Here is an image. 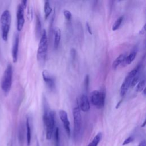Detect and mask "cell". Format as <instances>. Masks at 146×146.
<instances>
[{
	"mask_svg": "<svg viewBox=\"0 0 146 146\" xmlns=\"http://www.w3.org/2000/svg\"><path fill=\"white\" fill-rule=\"evenodd\" d=\"M59 115L60 119L63 124L64 128L66 130V132L68 136H70L71 130H70V124L68 119V116L67 112L64 110H60L59 112Z\"/></svg>",
	"mask_w": 146,
	"mask_h": 146,
	"instance_id": "obj_10",
	"label": "cell"
},
{
	"mask_svg": "<svg viewBox=\"0 0 146 146\" xmlns=\"http://www.w3.org/2000/svg\"><path fill=\"white\" fill-rule=\"evenodd\" d=\"M145 31V25H144V26L143 27L141 30L139 31V34H144Z\"/></svg>",
	"mask_w": 146,
	"mask_h": 146,
	"instance_id": "obj_30",
	"label": "cell"
},
{
	"mask_svg": "<svg viewBox=\"0 0 146 146\" xmlns=\"http://www.w3.org/2000/svg\"><path fill=\"white\" fill-rule=\"evenodd\" d=\"M145 80H141L140 81H139V82L137 84V86L136 87V91L137 92H141L143 91V90L145 88Z\"/></svg>",
	"mask_w": 146,
	"mask_h": 146,
	"instance_id": "obj_21",
	"label": "cell"
},
{
	"mask_svg": "<svg viewBox=\"0 0 146 146\" xmlns=\"http://www.w3.org/2000/svg\"><path fill=\"white\" fill-rule=\"evenodd\" d=\"M24 23V8L19 3L17 6V29L18 31H21L22 30Z\"/></svg>",
	"mask_w": 146,
	"mask_h": 146,
	"instance_id": "obj_8",
	"label": "cell"
},
{
	"mask_svg": "<svg viewBox=\"0 0 146 146\" xmlns=\"http://www.w3.org/2000/svg\"><path fill=\"white\" fill-rule=\"evenodd\" d=\"M26 140H27V144L28 146L30 144L31 141V128L30 125L29 119L27 118L26 122Z\"/></svg>",
	"mask_w": 146,
	"mask_h": 146,
	"instance_id": "obj_17",
	"label": "cell"
},
{
	"mask_svg": "<svg viewBox=\"0 0 146 146\" xmlns=\"http://www.w3.org/2000/svg\"><path fill=\"white\" fill-rule=\"evenodd\" d=\"M139 75H136L131 80V85H130V87H135L137 84V83L139 82Z\"/></svg>",
	"mask_w": 146,
	"mask_h": 146,
	"instance_id": "obj_23",
	"label": "cell"
},
{
	"mask_svg": "<svg viewBox=\"0 0 146 146\" xmlns=\"http://www.w3.org/2000/svg\"><path fill=\"white\" fill-rule=\"evenodd\" d=\"M27 1H26V0H24V1H21V5L22 6V7L24 8V9L26 7V6H27Z\"/></svg>",
	"mask_w": 146,
	"mask_h": 146,
	"instance_id": "obj_29",
	"label": "cell"
},
{
	"mask_svg": "<svg viewBox=\"0 0 146 146\" xmlns=\"http://www.w3.org/2000/svg\"><path fill=\"white\" fill-rule=\"evenodd\" d=\"M43 120L46 131V139L47 140H50L52 137L54 129L55 115L53 111H49L46 107L44 110Z\"/></svg>",
	"mask_w": 146,
	"mask_h": 146,
	"instance_id": "obj_1",
	"label": "cell"
},
{
	"mask_svg": "<svg viewBox=\"0 0 146 146\" xmlns=\"http://www.w3.org/2000/svg\"><path fill=\"white\" fill-rule=\"evenodd\" d=\"M136 50H133L130 54L126 56L123 62L122 63V66H125L127 65L130 64L135 59L136 56Z\"/></svg>",
	"mask_w": 146,
	"mask_h": 146,
	"instance_id": "obj_13",
	"label": "cell"
},
{
	"mask_svg": "<svg viewBox=\"0 0 146 146\" xmlns=\"http://www.w3.org/2000/svg\"><path fill=\"white\" fill-rule=\"evenodd\" d=\"M47 48L48 38L46 31L45 29H43L42 31L37 51V59L40 64H43L45 62L47 52Z\"/></svg>",
	"mask_w": 146,
	"mask_h": 146,
	"instance_id": "obj_3",
	"label": "cell"
},
{
	"mask_svg": "<svg viewBox=\"0 0 146 146\" xmlns=\"http://www.w3.org/2000/svg\"><path fill=\"white\" fill-rule=\"evenodd\" d=\"M86 27H87V31H88V33H90V34H92V30H91V26H90L89 23L87 22L86 23Z\"/></svg>",
	"mask_w": 146,
	"mask_h": 146,
	"instance_id": "obj_28",
	"label": "cell"
},
{
	"mask_svg": "<svg viewBox=\"0 0 146 146\" xmlns=\"http://www.w3.org/2000/svg\"><path fill=\"white\" fill-rule=\"evenodd\" d=\"M74 123V136H78L82 128V116L80 110L78 107H75L72 111Z\"/></svg>",
	"mask_w": 146,
	"mask_h": 146,
	"instance_id": "obj_7",
	"label": "cell"
},
{
	"mask_svg": "<svg viewBox=\"0 0 146 146\" xmlns=\"http://www.w3.org/2000/svg\"><path fill=\"white\" fill-rule=\"evenodd\" d=\"M106 94L104 91L94 90L90 94V100L92 104L98 108L103 107L105 102Z\"/></svg>",
	"mask_w": 146,
	"mask_h": 146,
	"instance_id": "obj_6",
	"label": "cell"
},
{
	"mask_svg": "<svg viewBox=\"0 0 146 146\" xmlns=\"http://www.w3.org/2000/svg\"><path fill=\"white\" fill-rule=\"evenodd\" d=\"M138 146H145V141L143 140L142 141H141Z\"/></svg>",
	"mask_w": 146,
	"mask_h": 146,
	"instance_id": "obj_31",
	"label": "cell"
},
{
	"mask_svg": "<svg viewBox=\"0 0 146 146\" xmlns=\"http://www.w3.org/2000/svg\"><path fill=\"white\" fill-rule=\"evenodd\" d=\"M11 17L9 10H5L1 14L0 17L1 37L5 42L7 41L10 29Z\"/></svg>",
	"mask_w": 146,
	"mask_h": 146,
	"instance_id": "obj_2",
	"label": "cell"
},
{
	"mask_svg": "<svg viewBox=\"0 0 146 146\" xmlns=\"http://www.w3.org/2000/svg\"><path fill=\"white\" fill-rule=\"evenodd\" d=\"M44 17L45 19H47L50 14L52 12V8L50 6V3L48 1H45L44 5Z\"/></svg>",
	"mask_w": 146,
	"mask_h": 146,
	"instance_id": "obj_19",
	"label": "cell"
},
{
	"mask_svg": "<svg viewBox=\"0 0 146 146\" xmlns=\"http://www.w3.org/2000/svg\"><path fill=\"white\" fill-rule=\"evenodd\" d=\"M42 76L47 87L50 90L53 91L55 88V83L54 79L51 75L50 72L47 70H44L42 71Z\"/></svg>",
	"mask_w": 146,
	"mask_h": 146,
	"instance_id": "obj_9",
	"label": "cell"
},
{
	"mask_svg": "<svg viewBox=\"0 0 146 146\" xmlns=\"http://www.w3.org/2000/svg\"><path fill=\"white\" fill-rule=\"evenodd\" d=\"M19 35L16 34L14 36L13 46L11 48V56L13 63H16L18 60V47H19Z\"/></svg>",
	"mask_w": 146,
	"mask_h": 146,
	"instance_id": "obj_11",
	"label": "cell"
},
{
	"mask_svg": "<svg viewBox=\"0 0 146 146\" xmlns=\"http://www.w3.org/2000/svg\"><path fill=\"white\" fill-rule=\"evenodd\" d=\"M70 54H71V56L72 59L73 60H74L75 58V57H76V52L74 48L71 49Z\"/></svg>",
	"mask_w": 146,
	"mask_h": 146,
	"instance_id": "obj_27",
	"label": "cell"
},
{
	"mask_svg": "<svg viewBox=\"0 0 146 146\" xmlns=\"http://www.w3.org/2000/svg\"><path fill=\"white\" fill-rule=\"evenodd\" d=\"M143 91V94H144V95H145V91H146L145 88H144Z\"/></svg>",
	"mask_w": 146,
	"mask_h": 146,
	"instance_id": "obj_34",
	"label": "cell"
},
{
	"mask_svg": "<svg viewBox=\"0 0 146 146\" xmlns=\"http://www.w3.org/2000/svg\"><path fill=\"white\" fill-rule=\"evenodd\" d=\"M80 110L83 112H88L90 109V104L88 98L86 94H83L79 98V107Z\"/></svg>",
	"mask_w": 146,
	"mask_h": 146,
	"instance_id": "obj_12",
	"label": "cell"
},
{
	"mask_svg": "<svg viewBox=\"0 0 146 146\" xmlns=\"http://www.w3.org/2000/svg\"><path fill=\"white\" fill-rule=\"evenodd\" d=\"M57 146H58V145H57Z\"/></svg>",
	"mask_w": 146,
	"mask_h": 146,
	"instance_id": "obj_35",
	"label": "cell"
},
{
	"mask_svg": "<svg viewBox=\"0 0 146 146\" xmlns=\"http://www.w3.org/2000/svg\"><path fill=\"white\" fill-rule=\"evenodd\" d=\"M145 123H146V121H145V120H144V121L143 124L141 125V127H144L145 126Z\"/></svg>",
	"mask_w": 146,
	"mask_h": 146,
	"instance_id": "obj_33",
	"label": "cell"
},
{
	"mask_svg": "<svg viewBox=\"0 0 146 146\" xmlns=\"http://www.w3.org/2000/svg\"><path fill=\"white\" fill-rule=\"evenodd\" d=\"M63 14L65 17V18L67 20V21H70L71 19V17H72V14H71V13L67 10H65L63 11Z\"/></svg>",
	"mask_w": 146,
	"mask_h": 146,
	"instance_id": "obj_25",
	"label": "cell"
},
{
	"mask_svg": "<svg viewBox=\"0 0 146 146\" xmlns=\"http://www.w3.org/2000/svg\"><path fill=\"white\" fill-rule=\"evenodd\" d=\"M84 88L86 91L87 92L88 90V86H89V75H86L85 76V78L84 80Z\"/></svg>",
	"mask_w": 146,
	"mask_h": 146,
	"instance_id": "obj_24",
	"label": "cell"
},
{
	"mask_svg": "<svg viewBox=\"0 0 146 146\" xmlns=\"http://www.w3.org/2000/svg\"><path fill=\"white\" fill-rule=\"evenodd\" d=\"M123 18H124L123 16H121L116 19V21L114 22L113 25H112V31H116L120 27V26L123 22Z\"/></svg>",
	"mask_w": 146,
	"mask_h": 146,
	"instance_id": "obj_20",
	"label": "cell"
},
{
	"mask_svg": "<svg viewBox=\"0 0 146 146\" xmlns=\"http://www.w3.org/2000/svg\"><path fill=\"white\" fill-rule=\"evenodd\" d=\"M141 68L140 65H138L135 68H134L132 70H131L125 77L124 80L123 81L121 87H120V95L123 97L125 96L127 92L128 91L132 79L138 74L140 69Z\"/></svg>",
	"mask_w": 146,
	"mask_h": 146,
	"instance_id": "obj_5",
	"label": "cell"
},
{
	"mask_svg": "<svg viewBox=\"0 0 146 146\" xmlns=\"http://www.w3.org/2000/svg\"><path fill=\"white\" fill-rule=\"evenodd\" d=\"M35 35L36 36L39 38H40L41 34H42V24L41 21L40 19L39 15L38 14H36V18H35Z\"/></svg>",
	"mask_w": 146,
	"mask_h": 146,
	"instance_id": "obj_15",
	"label": "cell"
},
{
	"mask_svg": "<svg viewBox=\"0 0 146 146\" xmlns=\"http://www.w3.org/2000/svg\"><path fill=\"white\" fill-rule=\"evenodd\" d=\"M126 56V55L125 54H120L119 56H118L116 59L113 62L112 64V67L113 69H116L117 68V67L122 64V63L123 62Z\"/></svg>",
	"mask_w": 146,
	"mask_h": 146,
	"instance_id": "obj_16",
	"label": "cell"
},
{
	"mask_svg": "<svg viewBox=\"0 0 146 146\" xmlns=\"http://www.w3.org/2000/svg\"><path fill=\"white\" fill-rule=\"evenodd\" d=\"M102 138V132H99L97 135L94 137L92 141L88 145V146H98L99 143Z\"/></svg>",
	"mask_w": 146,
	"mask_h": 146,
	"instance_id": "obj_18",
	"label": "cell"
},
{
	"mask_svg": "<svg viewBox=\"0 0 146 146\" xmlns=\"http://www.w3.org/2000/svg\"><path fill=\"white\" fill-rule=\"evenodd\" d=\"M54 139H55V141L56 144H58L59 141V129L58 127H56L55 129Z\"/></svg>",
	"mask_w": 146,
	"mask_h": 146,
	"instance_id": "obj_22",
	"label": "cell"
},
{
	"mask_svg": "<svg viewBox=\"0 0 146 146\" xmlns=\"http://www.w3.org/2000/svg\"><path fill=\"white\" fill-rule=\"evenodd\" d=\"M54 48L57 49L61 39V30L59 28H56L54 33Z\"/></svg>",
	"mask_w": 146,
	"mask_h": 146,
	"instance_id": "obj_14",
	"label": "cell"
},
{
	"mask_svg": "<svg viewBox=\"0 0 146 146\" xmlns=\"http://www.w3.org/2000/svg\"><path fill=\"white\" fill-rule=\"evenodd\" d=\"M133 137H131V136H130V137L127 138V139L124 140V141L123 143V145H127V144H129L130 143H131V142L133 141Z\"/></svg>",
	"mask_w": 146,
	"mask_h": 146,
	"instance_id": "obj_26",
	"label": "cell"
},
{
	"mask_svg": "<svg viewBox=\"0 0 146 146\" xmlns=\"http://www.w3.org/2000/svg\"><path fill=\"white\" fill-rule=\"evenodd\" d=\"M121 102H122V99H121V100L117 103V104H116V109H117V108L119 107V106H120V104L121 103Z\"/></svg>",
	"mask_w": 146,
	"mask_h": 146,
	"instance_id": "obj_32",
	"label": "cell"
},
{
	"mask_svg": "<svg viewBox=\"0 0 146 146\" xmlns=\"http://www.w3.org/2000/svg\"><path fill=\"white\" fill-rule=\"evenodd\" d=\"M12 80L13 66L11 64L9 63L4 71L1 84V88L5 94H7L10 91L12 86Z\"/></svg>",
	"mask_w": 146,
	"mask_h": 146,
	"instance_id": "obj_4",
	"label": "cell"
}]
</instances>
